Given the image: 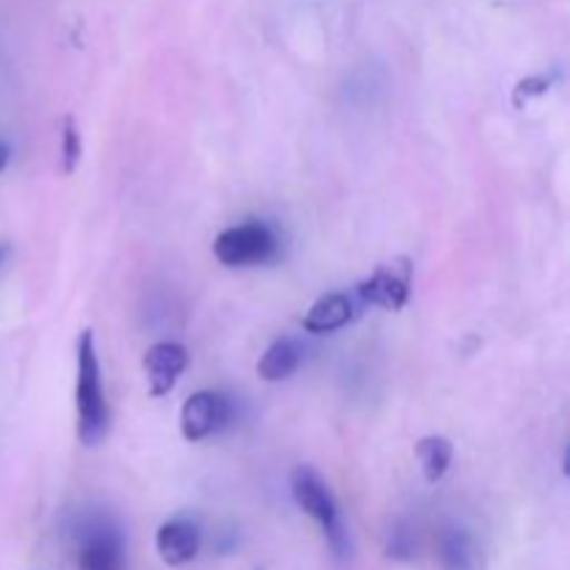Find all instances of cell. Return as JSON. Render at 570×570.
Returning a JSON list of instances; mask_svg holds the SVG:
<instances>
[{"label": "cell", "mask_w": 570, "mask_h": 570, "mask_svg": "<svg viewBox=\"0 0 570 570\" xmlns=\"http://www.w3.org/2000/svg\"><path fill=\"white\" fill-rule=\"evenodd\" d=\"M289 493H293V501L298 504V510H304L323 529L334 557L340 562L351 560V538L345 532L343 521H340L337 501H334L332 490L323 482L321 473L312 471L309 465H298L289 473Z\"/></svg>", "instance_id": "obj_2"}, {"label": "cell", "mask_w": 570, "mask_h": 570, "mask_svg": "<svg viewBox=\"0 0 570 570\" xmlns=\"http://www.w3.org/2000/svg\"><path fill=\"white\" fill-rule=\"evenodd\" d=\"M301 362H304V348H301L298 340L282 337L262 354L256 371H259L265 382H284V379H289L298 371Z\"/></svg>", "instance_id": "obj_10"}, {"label": "cell", "mask_w": 570, "mask_h": 570, "mask_svg": "<svg viewBox=\"0 0 570 570\" xmlns=\"http://www.w3.org/2000/svg\"><path fill=\"white\" fill-rule=\"evenodd\" d=\"M417 462H421V471L426 476L429 484H438L440 479L449 473L451 460H454V445L449 438H440V434H429V438L417 440L415 445Z\"/></svg>", "instance_id": "obj_12"}, {"label": "cell", "mask_w": 570, "mask_h": 570, "mask_svg": "<svg viewBox=\"0 0 570 570\" xmlns=\"http://www.w3.org/2000/svg\"><path fill=\"white\" fill-rule=\"evenodd\" d=\"M440 566L443 570H479L482 568V554H479V546L465 529H449L443 532L438 546Z\"/></svg>", "instance_id": "obj_11"}, {"label": "cell", "mask_w": 570, "mask_h": 570, "mask_svg": "<svg viewBox=\"0 0 570 570\" xmlns=\"http://www.w3.org/2000/svg\"><path fill=\"white\" fill-rule=\"evenodd\" d=\"M122 538L111 527H95L78 549V570H122Z\"/></svg>", "instance_id": "obj_8"}, {"label": "cell", "mask_w": 570, "mask_h": 570, "mask_svg": "<svg viewBox=\"0 0 570 570\" xmlns=\"http://www.w3.org/2000/svg\"><path fill=\"white\" fill-rule=\"evenodd\" d=\"M228 421H232V406L223 395L212 393V390H200V393L189 395L181 406V434L189 443H200V440L212 438Z\"/></svg>", "instance_id": "obj_5"}, {"label": "cell", "mask_w": 570, "mask_h": 570, "mask_svg": "<svg viewBox=\"0 0 570 570\" xmlns=\"http://www.w3.org/2000/svg\"><path fill=\"white\" fill-rule=\"evenodd\" d=\"M76 415L78 440L87 449L104 443L109 438L111 412L106 404L104 384H100V362L95 351L92 328H83L78 337V379H76Z\"/></svg>", "instance_id": "obj_1"}, {"label": "cell", "mask_w": 570, "mask_h": 570, "mask_svg": "<svg viewBox=\"0 0 570 570\" xmlns=\"http://www.w3.org/2000/svg\"><path fill=\"white\" fill-rule=\"evenodd\" d=\"M412 265L410 259H393L376 267L371 278L360 284V298L365 304L382 306V309L399 312L410 301Z\"/></svg>", "instance_id": "obj_4"}, {"label": "cell", "mask_w": 570, "mask_h": 570, "mask_svg": "<svg viewBox=\"0 0 570 570\" xmlns=\"http://www.w3.org/2000/svg\"><path fill=\"white\" fill-rule=\"evenodd\" d=\"M217 262L226 267H250L265 265V262L276 259L278 254V237L267 223H243V226H232L226 232L217 234L215 245Z\"/></svg>", "instance_id": "obj_3"}, {"label": "cell", "mask_w": 570, "mask_h": 570, "mask_svg": "<svg viewBox=\"0 0 570 570\" xmlns=\"http://www.w3.org/2000/svg\"><path fill=\"white\" fill-rule=\"evenodd\" d=\"M200 551V529L187 518H173L156 532V554L170 568L189 566Z\"/></svg>", "instance_id": "obj_7"}, {"label": "cell", "mask_w": 570, "mask_h": 570, "mask_svg": "<svg viewBox=\"0 0 570 570\" xmlns=\"http://www.w3.org/2000/svg\"><path fill=\"white\" fill-rule=\"evenodd\" d=\"M9 159H11L9 142H3V139H0V173H3L6 167H9Z\"/></svg>", "instance_id": "obj_16"}, {"label": "cell", "mask_w": 570, "mask_h": 570, "mask_svg": "<svg viewBox=\"0 0 570 570\" xmlns=\"http://www.w3.org/2000/svg\"><path fill=\"white\" fill-rule=\"evenodd\" d=\"M6 256H9V245L0 243V265H3V262H6Z\"/></svg>", "instance_id": "obj_17"}, {"label": "cell", "mask_w": 570, "mask_h": 570, "mask_svg": "<svg viewBox=\"0 0 570 570\" xmlns=\"http://www.w3.org/2000/svg\"><path fill=\"white\" fill-rule=\"evenodd\" d=\"M78 161H81V134H78L76 120L65 117V122H61V170L72 176Z\"/></svg>", "instance_id": "obj_13"}, {"label": "cell", "mask_w": 570, "mask_h": 570, "mask_svg": "<svg viewBox=\"0 0 570 570\" xmlns=\"http://www.w3.org/2000/svg\"><path fill=\"white\" fill-rule=\"evenodd\" d=\"M549 87H551V78H546V76H534V78H527V81H521L515 87V106H521L523 104V98H532V95H543V92H549Z\"/></svg>", "instance_id": "obj_15"}, {"label": "cell", "mask_w": 570, "mask_h": 570, "mask_svg": "<svg viewBox=\"0 0 570 570\" xmlns=\"http://www.w3.org/2000/svg\"><path fill=\"white\" fill-rule=\"evenodd\" d=\"M189 354L181 343H156L145 351L142 371L148 376L150 395L161 399L176 387L178 376L187 371Z\"/></svg>", "instance_id": "obj_6"}, {"label": "cell", "mask_w": 570, "mask_h": 570, "mask_svg": "<svg viewBox=\"0 0 570 570\" xmlns=\"http://www.w3.org/2000/svg\"><path fill=\"white\" fill-rule=\"evenodd\" d=\"M351 317H354V304H351L348 295L328 293L323 298H317L312 304V309L306 312L304 328L309 334H328L343 328Z\"/></svg>", "instance_id": "obj_9"}, {"label": "cell", "mask_w": 570, "mask_h": 570, "mask_svg": "<svg viewBox=\"0 0 570 570\" xmlns=\"http://www.w3.org/2000/svg\"><path fill=\"white\" fill-rule=\"evenodd\" d=\"M417 543H415V532H410L406 527H399L395 532H390V543H387V554L393 560L410 562L415 557Z\"/></svg>", "instance_id": "obj_14"}]
</instances>
